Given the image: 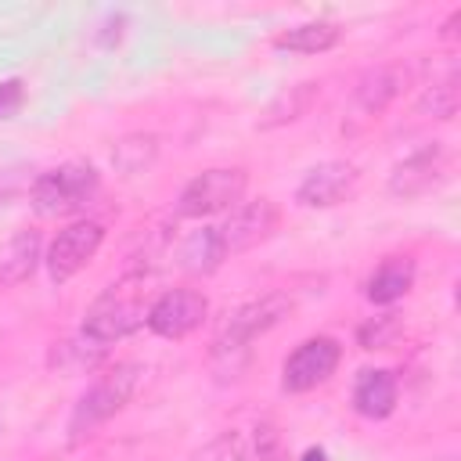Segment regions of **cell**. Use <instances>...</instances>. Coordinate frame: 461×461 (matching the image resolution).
<instances>
[{"mask_svg": "<svg viewBox=\"0 0 461 461\" xmlns=\"http://www.w3.org/2000/svg\"><path fill=\"white\" fill-rule=\"evenodd\" d=\"M101 187V176L90 162H65L36 176L29 205L43 220H61L72 212H83Z\"/></svg>", "mask_w": 461, "mask_h": 461, "instance_id": "obj_2", "label": "cell"}, {"mask_svg": "<svg viewBox=\"0 0 461 461\" xmlns=\"http://www.w3.org/2000/svg\"><path fill=\"white\" fill-rule=\"evenodd\" d=\"M25 104V83L22 79H4L0 83V122L4 119H14Z\"/></svg>", "mask_w": 461, "mask_h": 461, "instance_id": "obj_22", "label": "cell"}, {"mask_svg": "<svg viewBox=\"0 0 461 461\" xmlns=\"http://www.w3.org/2000/svg\"><path fill=\"white\" fill-rule=\"evenodd\" d=\"M101 241H104V227H101L97 220H76V223H68L65 230H58V238L50 241V249H47V256H43L50 281H54V285L72 281V277L97 256Z\"/></svg>", "mask_w": 461, "mask_h": 461, "instance_id": "obj_7", "label": "cell"}, {"mask_svg": "<svg viewBox=\"0 0 461 461\" xmlns=\"http://www.w3.org/2000/svg\"><path fill=\"white\" fill-rule=\"evenodd\" d=\"M457 104H461V90H457V76L450 72L447 79L425 86V94L418 97V115H429V119H454V115H457Z\"/></svg>", "mask_w": 461, "mask_h": 461, "instance_id": "obj_20", "label": "cell"}, {"mask_svg": "<svg viewBox=\"0 0 461 461\" xmlns=\"http://www.w3.org/2000/svg\"><path fill=\"white\" fill-rule=\"evenodd\" d=\"M439 461H450V457H439Z\"/></svg>", "mask_w": 461, "mask_h": 461, "instance_id": "obj_26", "label": "cell"}, {"mask_svg": "<svg viewBox=\"0 0 461 461\" xmlns=\"http://www.w3.org/2000/svg\"><path fill=\"white\" fill-rule=\"evenodd\" d=\"M281 223V209L270 202V198H256V202H245L238 205L220 230V241H223V252L227 256H241L256 245H263Z\"/></svg>", "mask_w": 461, "mask_h": 461, "instance_id": "obj_9", "label": "cell"}, {"mask_svg": "<svg viewBox=\"0 0 461 461\" xmlns=\"http://www.w3.org/2000/svg\"><path fill=\"white\" fill-rule=\"evenodd\" d=\"M403 86H407V68L403 65H375L357 79L353 101H357L360 112L378 115L403 94Z\"/></svg>", "mask_w": 461, "mask_h": 461, "instance_id": "obj_13", "label": "cell"}, {"mask_svg": "<svg viewBox=\"0 0 461 461\" xmlns=\"http://www.w3.org/2000/svg\"><path fill=\"white\" fill-rule=\"evenodd\" d=\"M227 259L223 252V241H220V230L216 227H202V230H191L180 249H176V267L191 277H209L220 270V263Z\"/></svg>", "mask_w": 461, "mask_h": 461, "instance_id": "obj_16", "label": "cell"}, {"mask_svg": "<svg viewBox=\"0 0 461 461\" xmlns=\"http://www.w3.org/2000/svg\"><path fill=\"white\" fill-rule=\"evenodd\" d=\"M411 288H414V259L411 256H389L371 270V277L364 285V295L375 306H389V303L403 299Z\"/></svg>", "mask_w": 461, "mask_h": 461, "instance_id": "obj_17", "label": "cell"}, {"mask_svg": "<svg viewBox=\"0 0 461 461\" xmlns=\"http://www.w3.org/2000/svg\"><path fill=\"white\" fill-rule=\"evenodd\" d=\"M400 335H403V321L396 313H378L357 328V346L360 349H389Z\"/></svg>", "mask_w": 461, "mask_h": 461, "instance_id": "obj_21", "label": "cell"}, {"mask_svg": "<svg viewBox=\"0 0 461 461\" xmlns=\"http://www.w3.org/2000/svg\"><path fill=\"white\" fill-rule=\"evenodd\" d=\"M303 461H324V450H306V457Z\"/></svg>", "mask_w": 461, "mask_h": 461, "instance_id": "obj_24", "label": "cell"}, {"mask_svg": "<svg viewBox=\"0 0 461 461\" xmlns=\"http://www.w3.org/2000/svg\"><path fill=\"white\" fill-rule=\"evenodd\" d=\"M342 360V346L331 335H313L306 342H299L285 364H281V389L285 393H310L317 385H324L335 367Z\"/></svg>", "mask_w": 461, "mask_h": 461, "instance_id": "obj_6", "label": "cell"}, {"mask_svg": "<svg viewBox=\"0 0 461 461\" xmlns=\"http://www.w3.org/2000/svg\"><path fill=\"white\" fill-rule=\"evenodd\" d=\"M457 22H461V11H454V14H450V18H447V25H443V29H439V36H447V40H450V36H454V32H457V29H454V25H457Z\"/></svg>", "mask_w": 461, "mask_h": 461, "instance_id": "obj_23", "label": "cell"}, {"mask_svg": "<svg viewBox=\"0 0 461 461\" xmlns=\"http://www.w3.org/2000/svg\"><path fill=\"white\" fill-rule=\"evenodd\" d=\"M400 382L389 367H364L353 382V411L367 421H382L396 411Z\"/></svg>", "mask_w": 461, "mask_h": 461, "instance_id": "obj_12", "label": "cell"}, {"mask_svg": "<svg viewBox=\"0 0 461 461\" xmlns=\"http://www.w3.org/2000/svg\"><path fill=\"white\" fill-rule=\"evenodd\" d=\"M339 40H342V29L335 22L317 18V22H303V25H292L285 32H277L274 36V47L277 50H288V54H324Z\"/></svg>", "mask_w": 461, "mask_h": 461, "instance_id": "obj_18", "label": "cell"}, {"mask_svg": "<svg viewBox=\"0 0 461 461\" xmlns=\"http://www.w3.org/2000/svg\"><path fill=\"white\" fill-rule=\"evenodd\" d=\"M288 313H292V299L285 292H270V295H259V299L238 306L220 324L216 342H212V353L216 357H238V353H245L259 335H267L270 328H277Z\"/></svg>", "mask_w": 461, "mask_h": 461, "instance_id": "obj_4", "label": "cell"}, {"mask_svg": "<svg viewBox=\"0 0 461 461\" xmlns=\"http://www.w3.org/2000/svg\"><path fill=\"white\" fill-rule=\"evenodd\" d=\"M40 263H43V238H40V230H18L0 249V288L25 285L36 274Z\"/></svg>", "mask_w": 461, "mask_h": 461, "instance_id": "obj_14", "label": "cell"}, {"mask_svg": "<svg viewBox=\"0 0 461 461\" xmlns=\"http://www.w3.org/2000/svg\"><path fill=\"white\" fill-rule=\"evenodd\" d=\"M0 205H4V194H0Z\"/></svg>", "mask_w": 461, "mask_h": 461, "instance_id": "obj_25", "label": "cell"}, {"mask_svg": "<svg viewBox=\"0 0 461 461\" xmlns=\"http://www.w3.org/2000/svg\"><path fill=\"white\" fill-rule=\"evenodd\" d=\"M357 166L353 162H342V158H328V162H317L313 169H306V176L299 180L295 187V202L303 209H331L339 202H346L353 191H357Z\"/></svg>", "mask_w": 461, "mask_h": 461, "instance_id": "obj_11", "label": "cell"}, {"mask_svg": "<svg viewBox=\"0 0 461 461\" xmlns=\"http://www.w3.org/2000/svg\"><path fill=\"white\" fill-rule=\"evenodd\" d=\"M317 97H321V83L317 79H303V83H292V86H285V90H277L267 104H263V112H259V119H256V126L259 130H277V126H288V122H295V119H303L313 104H317Z\"/></svg>", "mask_w": 461, "mask_h": 461, "instance_id": "obj_15", "label": "cell"}, {"mask_svg": "<svg viewBox=\"0 0 461 461\" xmlns=\"http://www.w3.org/2000/svg\"><path fill=\"white\" fill-rule=\"evenodd\" d=\"M158 155V137L155 133H130L112 148V166L122 176H137L144 173Z\"/></svg>", "mask_w": 461, "mask_h": 461, "instance_id": "obj_19", "label": "cell"}, {"mask_svg": "<svg viewBox=\"0 0 461 461\" xmlns=\"http://www.w3.org/2000/svg\"><path fill=\"white\" fill-rule=\"evenodd\" d=\"M249 187V173L241 166H220V169H205L198 176H191L176 198V216L184 220H202L223 209H234L245 198Z\"/></svg>", "mask_w": 461, "mask_h": 461, "instance_id": "obj_5", "label": "cell"}, {"mask_svg": "<svg viewBox=\"0 0 461 461\" xmlns=\"http://www.w3.org/2000/svg\"><path fill=\"white\" fill-rule=\"evenodd\" d=\"M140 375H144V367L133 364V360L108 367V371H104V375H101V378L76 400L72 418H68V439L79 443V439L94 436L108 418H115V414L130 403V396L137 393Z\"/></svg>", "mask_w": 461, "mask_h": 461, "instance_id": "obj_1", "label": "cell"}, {"mask_svg": "<svg viewBox=\"0 0 461 461\" xmlns=\"http://www.w3.org/2000/svg\"><path fill=\"white\" fill-rule=\"evenodd\" d=\"M140 281L137 277H126L119 285H112L108 292H101L86 313H83V335L94 339L97 346H112L126 335H133L137 328H144V317H148V306H144V295L137 288Z\"/></svg>", "mask_w": 461, "mask_h": 461, "instance_id": "obj_3", "label": "cell"}, {"mask_svg": "<svg viewBox=\"0 0 461 461\" xmlns=\"http://www.w3.org/2000/svg\"><path fill=\"white\" fill-rule=\"evenodd\" d=\"M443 176H447V148L432 140V144L411 151L403 162L393 166V173H389V194L411 202V198H421L432 187H439Z\"/></svg>", "mask_w": 461, "mask_h": 461, "instance_id": "obj_10", "label": "cell"}, {"mask_svg": "<svg viewBox=\"0 0 461 461\" xmlns=\"http://www.w3.org/2000/svg\"><path fill=\"white\" fill-rule=\"evenodd\" d=\"M209 317V299L194 288H169L162 292L151 306H148V331H155L158 339H187L191 331L202 328V321Z\"/></svg>", "mask_w": 461, "mask_h": 461, "instance_id": "obj_8", "label": "cell"}]
</instances>
